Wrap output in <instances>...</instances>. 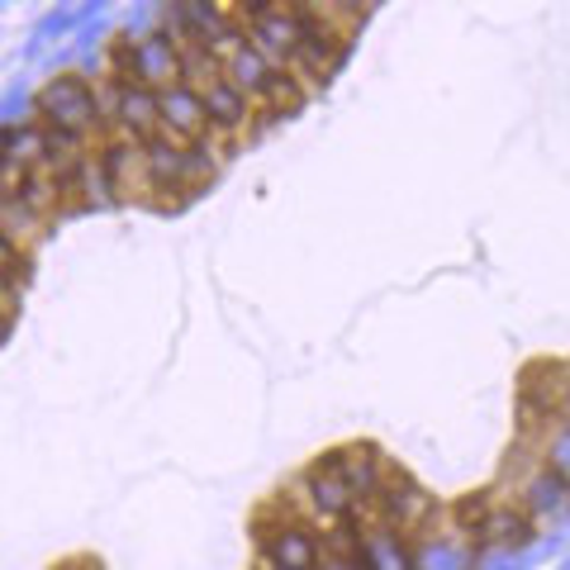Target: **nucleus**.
I'll use <instances>...</instances> for the list:
<instances>
[{"mask_svg":"<svg viewBox=\"0 0 570 570\" xmlns=\"http://www.w3.org/2000/svg\"><path fill=\"white\" fill-rule=\"evenodd\" d=\"M409 551H414V570H475L480 557H485L471 532H461L452 523L448 504H442V513L423 532L409 538Z\"/></svg>","mask_w":570,"mask_h":570,"instance_id":"3","label":"nucleus"},{"mask_svg":"<svg viewBox=\"0 0 570 570\" xmlns=\"http://www.w3.org/2000/svg\"><path fill=\"white\" fill-rule=\"evenodd\" d=\"M224 77L234 81V86H238V91H243L247 100H257V96L266 91V86H272V81L281 77V67H276V62H266V58H262V52H257L253 43H243V48L234 52V58L224 62Z\"/></svg>","mask_w":570,"mask_h":570,"instance_id":"11","label":"nucleus"},{"mask_svg":"<svg viewBox=\"0 0 570 570\" xmlns=\"http://www.w3.org/2000/svg\"><path fill=\"white\" fill-rule=\"evenodd\" d=\"M305 14H309V10H305ZM347 52H352V43L333 39V33H324V29H318V24L309 20V39L299 43V52L291 58V67H285V71H291V77H295L299 86H305L309 100H314V96L324 91V86L337 77V67L347 62Z\"/></svg>","mask_w":570,"mask_h":570,"instance_id":"5","label":"nucleus"},{"mask_svg":"<svg viewBox=\"0 0 570 570\" xmlns=\"http://www.w3.org/2000/svg\"><path fill=\"white\" fill-rule=\"evenodd\" d=\"M105 71L129 86L163 96L171 86H186V67H181V43L167 29H148V33H115L110 52H105Z\"/></svg>","mask_w":570,"mask_h":570,"instance_id":"1","label":"nucleus"},{"mask_svg":"<svg viewBox=\"0 0 570 570\" xmlns=\"http://www.w3.org/2000/svg\"><path fill=\"white\" fill-rule=\"evenodd\" d=\"M328 461L337 466V475H343V485L352 490L356 504H371L381 490V475L390 466V456L376 448V442H343V448H333Z\"/></svg>","mask_w":570,"mask_h":570,"instance_id":"6","label":"nucleus"},{"mask_svg":"<svg viewBox=\"0 0 570 570\" xmlns=\"http://www.w3.org/2000/svg\"><path fill=\"white\" fill-rule=\"evenodd\" d=\"M33 124H43L52 138L67 142H100L110 138L96 105V86L81 77V71H62V77H48L39 91H33Z\"/></svg>","mask_w":570,"mask_h":570,"instance_id":"2","label":"nucleus"},{"mask_svg":"<svg viewBox=\"0 0 570 570\" xmlns=\"http://www.w3.org/2000/svg\"><path fill=\"white\" fill-rule=\"evenodd\" d=\"M157 119H163V134L176 142H200L209 134L205 119V100L190 86H171V91L157 96Z\"/></svg>","mask_w":570,"mask_h":570,"instance_id":"7","label":"nucleus"},{"mask_svg":"<svg viewBox=\"0 0 570 570\" xmlns=\"http://www.w3.org/2000/svg\"><path fill=\"white\" fill-rule=\"evenodd\" d=\"M356 566L362 570H414V551L409 538H400L395 528L385 523H356Z\"/></svg>","mask_w":570,"mask_h":570,"instance_id":"8","label":"nucleus"},{"mask_svg":"<svg viewBox=\"0 0 570 570\" xmlns=\"http://www.w3.org/2000/svg\"><path fill=\"white\" fill-rule=\"evenodd\" d=\"M532 538H538V523L528 519L519 494L504 490V485H490L485 490V513H480V523H475L480 551H490V547H528Z\"/></svg>","mask_w":570,"mask_h":570,"instance_id":"4","label":"nucleus"},{"mask_svg":"<svg viewBox=\"0 0 570 570\" xmlns=\"http://www.w3.org/2000/svg\"><path fill=\"white\" fill-rule=\"evenodd\" d=\"M542 466L561 480V485H570V419L561 414L557 423H551V433L542 442Z\"/></svg>","mask_w":570,"mask_h":570,"instance_id":"13","label":"nucleus"},{"mask_svg":"<svg viewBox=\"0 0 570 570\" xmlns=\"http://www.w3.org/2000/svg\"><path fill=\"white\" fill-rule=\"evenodd\" d=\"M513 494H519V504L528 509V519L538 523V528L542 523H561L566 513H570V485H561V480L551 475L547 466L532 471Z\"/></svg>","mask_w":570,"mask_h":570,"instance_id":"9","label":"nucleus"},{"mask_svg":"<svg viewBox=\"0 0 570 570\" xmlns=\"http://www.w3.org/2000/svg\"><path fill=\"white\" fill-rule=\"evenodd\" d=\"M52 570H105L96 557H71V561H62V566H52Z\"/></svg>","mask_w":570,"mask_h":570,"instance_id":"14","label":"nucleus"},{"mask_svg":"<svg viewBox=\"0 0 570 570\" xmlns=\"http://www.w3.org/2000/svg\"><path fill=\"white\" fill-rule=\"evenodd\" d=\"M29 276H33V253L0 228V291H20L24 295Z\"/></svg>","mask_w":570,"mask_h":570,"instance_id":"12","label":"nucleus"},{"mask_svg":"<svg viewBox=\"0 0 570 570\" xmlns=\"http://www.w3.org/2000/svg\"><path fill=\"white\" fill-rule=\"evenodd\" d=\"M309 105V91L299 86L291 71H281V77L266 86V91L253 100V129H257V138L272 129V124H285V119H295L299 110Z\"/></svg>","mask_w":570,"mask_h":570,"instance_id":"10","label":"nucleus"}]
</instances>
